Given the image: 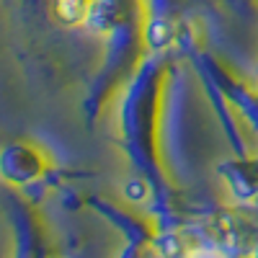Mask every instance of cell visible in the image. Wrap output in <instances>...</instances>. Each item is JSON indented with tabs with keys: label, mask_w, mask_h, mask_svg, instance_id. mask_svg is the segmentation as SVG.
<instances>
[{
	"label": "cell",
	"mask_w": 258,
	"mask_h": 258,
	"mask_svg": "<svg viewBox=\"0 0 258 258\" xmlns=\"http://www.w3.org/2000/svg\"><path fill=\"white\" fill-rule=\"evenodd\" d=\"M57 13L68 21V24H78L85 16V3L83 0H57Z\"/></svg>",
	"instance_id": "6da1fadb"
},
{
	"label": "cell",
	"mask_w": 258,
	"mask_h": 258,
	"mask_svg": "<svg viewBox=\"0 0 258 258\" xmlns=\"http://www.w3.org/2000/svg\"><path fill=\"white\" fill-rule=\"evenodd\" d=\"M124 197L129 199V202H145L147 197H150V186L142 181V178H129L126 183H124Z\"/></svg>",
	"instance_id": "7a4b0ae2"
}]
</instances>
